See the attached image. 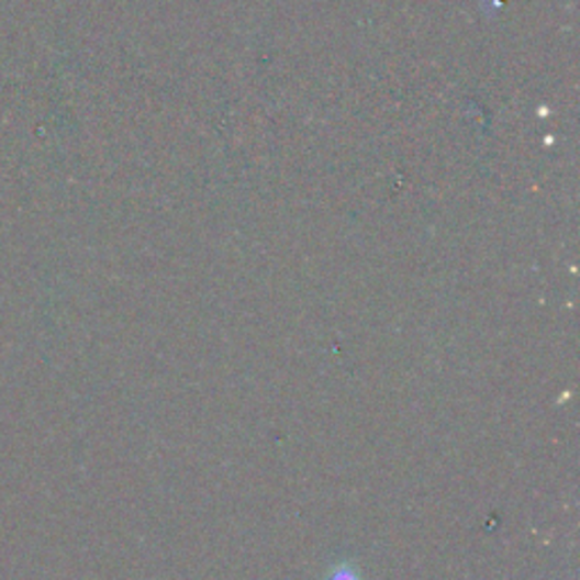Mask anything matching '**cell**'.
Masks as SVG:
<instances>
[{
    "instance_id": "1",
    "label": "cell",
    "mask_w": 580,
    "mask_h": 580,
    "mask_svg": "<svg viewBox=\"0 0 580 580\" xmlns=\"http://www.w3.org/2000/svg\"><path fill=\"white\" fill-rule=\"evenodd\" d=\"M330 580H360V576L352 565H338L336 569H332Z\"/></svg>"
}]
</instances>
